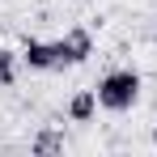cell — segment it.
Here are the masks:
<instances>
[{"mask_svg": "<svg viewBox=\"0 0 157 157\" xmlns=\"http://www.w3.org/2000/svg\"><path fill=\"white\" fill-rule=\"evenodd\" d=\"M30 149H34V153H59V149H64V136H59V132H38Z\"/></svg>", "mask_w": 157, "mask_h": 157, "instance_id": "8992f818", "label": "cell"}, {"mask_svg": "<svg viewBox=\"0 0 157 157\" xmlns=\"http://www.w3.org/2000/svg\"><path fill=\"white\" fill-rule=\"evenodd\" d=\"M94 55V34L85 26H72L64 38H55V59H59V68H77Z\"/></svg>", "mask_w": 157, "mask_h": 157, "instance_id": "7a4b0ae2", "label": "cell"}, {"mask_svg": "<svg viewBox=\"0 0 157 157\" xmlns=\"http://www.w3.org/2000/svg\"><path fill=\"white\" fill-rule=\"evenodd\" d=\"M21 59H26L34 72H51V68H59V59H55V43H43V38H26Z\"/></svg>", "mask_w": 157, "mask_h": 157, "instance_id": "3957f363", "label": "cell"}, {"mask_svg": "<svg viewBox=\"0 0 157 157\" xmlns=\"http://www.w3.org/2000/svg\"><path fill=\"white\" fill-rule=\"evenodd\" d=\"M153 144H157V128H153Z\"/></svg>", "mask_w": 157, "mask_h": 157, "instance_id": "52a82bcc", "label": "cell"}, {"mask_svg": "<svg viewBox=\"0 0 157 157\" xmlns=\"http://www.w3.org/2000/svg\"><path fill=\"white\" fill-rule=\"evenodd\" d=\"M9 85H17V51L0 47V89H9Z\"/></svg>", "mask_w": 157, "mask_h": 157, "instance_id": "5b68a950", "label": "cell"}, {"mask_svg": "<svg viewBox=\"0 0 157 157\" xmlns=\"http://www.w3.org/2000/svg\"><path fill=\"white\" fill-rule=\"evenodd\" d=\"M94 110H98V94H94V89L72 94V102H68V119H72V123H89Z\"/></svg>", "mask_w": 157, "mask_h": 157, "instance_id": "277c9868", "label": "cell"}, {"mask_svg": "<svg viewBox=\"0 0 157 157\" xmlns=\"http://www.w3.org/2000/svg\"><path fill=\"white\" fill-rule=\"evenodd\" d=\"M98 106L102 110H115V115H123L132 106L140 102V72L136 68H110L102 81H98Z\"/></svg>", "mask_w": 157, "mask_h": 157, "instance_id": "6da1fadb", "label": "cell"}]
</instances>
